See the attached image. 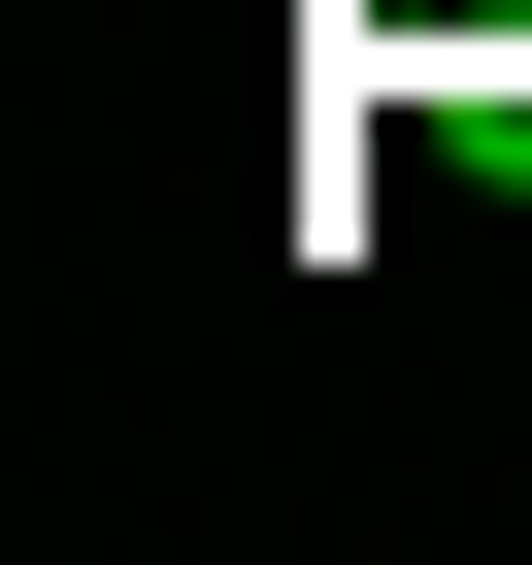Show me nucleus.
<instances>
[{
  "label": "nucleus",
  "instance_id": "f257e3e1",
  "mask_svg": "<svg viewBox=\"0 0 532 565\" xmlns=\"http://www.w3.org/2000/svg\"><path fill=\"white\" fill-rule=\"evenodd\" d=\"M400 34H532V0H400Z\"/></svg>",
  "mask_w": 532,
  "mask_h": 565
}]
</instances>
